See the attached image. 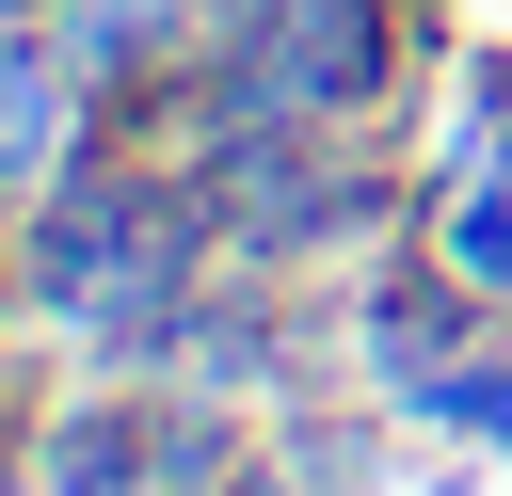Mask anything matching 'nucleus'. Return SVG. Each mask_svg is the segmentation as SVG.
Instances as JSON below:
<instances>
[{
	"label": "nucleus",
	"mask_w": 512,
	"mask_h": 496,
	"mask_svg": "<svg viewBox=\"0 0 512 496\" xmlns=\"http://www.w3.org/2000/svg\"><path fill=\"white\" fill-rule=\"evenodd\" d=\"M64 112H80V80H64V64H0V176H48Z\"/></svg>",
	"instance_id": "nucleus-1"
},
{
	"label": "nucleus",
	"mask_w": 512,
	"mask_h": 496,
	"mask_svg": "<svg viewBox=\"0 0 512 496\" xmlns=\"http://www.w3.org/2000/svg\"><path fill=\"white\" fill-rule=\"evenodd\" d=\"M448 272H464V288H480V304H496V288H512V176H480V192H464V208H448Z\"/></svg>",
	"instance_id": "nucleus-2"
},
{
	"label": "nucleus",
	"mask_w": 512,
	"mask_h": 496,
	"mask_svg": "<svg viewBox=\"0 0 512 496\" xmlns=\"http://www.w3.org/2000/svg\"><path fill=\"white\" fill-rule=\"evenodd\" d=\"M0 496H32V480H16V464H0Z\"/></svg>",
	"instance_id": "nucleus-3"
}]
</instances>
